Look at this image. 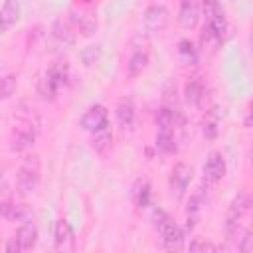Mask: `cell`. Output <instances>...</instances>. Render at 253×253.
Returning <instances> with one entry per match:
<instances>
[{"label":"cell","mask_w":253,"mask_h":253,"mask_svg":"<svg viewBox=\"0 0 253 253\" xmlns=\"http://www.w3.org/2000/svg\"><path fill=\"white\" fill-rule=\"evenodd\" d=\"M42 176V162L38 154H26L16 172V194L20 198H28L36 192Z\"/></svg>","instance_id":"6da1fadb"},{"label":"cell","mask_w":253,"mask_h":253,"mask_svg":"<svg viewBox=\"0 0 253 253\" xmlns=\"http://www.w3.org/2000/svg\"><path fill=\"white\" fill-rule=\"evenodd\" d=\"M239 249H241L243 253H253V223H251V225H249V229L245 231V235H243V239H241Z\"/></svg>","instance_id":"4316f807"},{"label":"cell","mask_w":253,"mask_h":253,"mask_svg":"<svg viewBox=\"0 0 253 253\" xmlns=\"http://www.w3.org/2000/svg\"><path fill=\"white\" fill-rule=\"evenodd\" d=\"M83 2H85V4H91V2H93V0H83Z\"/></svg>","instance_id":"1f68e13d"},{"label":"cell","mask_w":253,"mask_h":253,"mask_svg":"<svg viewBox=\"0 0 253 253\" xmlns=\"http://www.w3.org/2000/svg\"><path fill=\"white\" fill-rule=\"evenodd\" d=\"M18 20H20V2L18 0H4L2 10H0L2 32H8Z\"/></svg>","instance_id":"d6986e66"},{"label":"cell","mask_w":253,"mask_h":253,"mask_svg":"<svg viewBox=\"0 0 253 253\" xmlns=\"http://www.w3.org/2000/svg\"><path fill=\"white\" fill-rule=\"evenodd\" d=\"M202 210H204V200H202V194L196 192V194L190 196L188 208H186V225H188L190 229L196 227V223H198V219H200V215H202Z\"/></svg>","instance_id":"44dd1931"},{"label":"cell","mask_w":253,"mask_h":253,"mask_svg":"<svg viewBox=\"0 0 253 253\" xmlns=\"http://www.w3.org/2000/svg\"><path fill=\"white\" fill-rule=\"evenodd\" d=\"M247 211H249V196L245 192H237L231 198L229 208H227V213H225V231H227L229 239H233L239 233Z\"/></svg>","instance_id":"5b68a950"},{"label":"cell","mask_w":253,"mask_h":253,"mask_svg":"<svg viewBox=\"0 0 253 253\" xmlns=\"http://www.w3.org/2000/svg\"><path fill=\"white\" fill-rule=\"evenodd\" d=\"M36 142V125L32 121H20L14 125L10 132V150L12 152H24Z\"/></svg>","instance_id":"52a82bcc"},{"label":"cell","mask_w":253,"mask_h":253,"mask_svg":"<svg viewBox=\"0 0 253 253\" xmlns=\"http://www.w3.org/2000/svg\"><path fill=\"white\" fill-rule=\"evenodd\" d=\"M81 126H83V130H87V132H97V130H101V128H105V126H109V113H107V107L105 105H99V103H95V105H91L85 113H83V117H81Z\"/></svg>","instance_id":"9c48e42d"},{"label":"cell","mask_w":253,"mask_h":253,"mask_svg":"<svg viewBox=\"0 0 253 253\" xmlns=\"http://www.w3.org/2000/svg\"><path fill=\"white\" fill-rule=\"evenodd\" d=\"M192 178H194V168L190 164H186V162L174 164V168L170 172V190H172V194H176V198H182L186 194Z\"/></svg>","instance_id":"8fae6325"},{"label":"cell","mask_w":253,"mask_h":253,"mask_svg":"<svg viewBox=\"0 0 253 253\" xmlns=\"http://www.w3.org/2000/svg\"><path fill=\"white\" fill-rule=\"evenodd\" d=\"M67 77H69V69H67V63H61V61H55L53 65H49V69L43 73L42 81H40V95L43 99H49L53 101L59 93V89L67 83Z\"/></svg>","instance_id":"277c9868"},{"label":"cell","mask_w":253,"mask_h":253,"mask_svg":"<svg viewBox=\"0 0 253 253\" xmlns=\"http://www.w3.org/2000/svg\"><path fill=\"white\" fill-rule=\"evenodd\" d=\"M217 126H219V115L217 109H210L202 121V132L206 138H215L217 134Z\"/></svg>","instance_id":"cb8c5ba5"},{"label":"cell","mask_w":253,"mask_h":253,"mask_svg":"<svg viewBox=\"0 0 253 253\" xmlns=\"http://www.w3.org/2000/svg\"><path fill=\"white\" fill-rule=\"evenodd\" d=\"M36 243H38V227L32 219H28V221H22V225L16 229V233L6 243L4 251L6 253H24V251L34 249Z\"/></svg>","instance_id":"8992f818"},{"label":"cell","mask_w":253,"mask_h":253,"mask_svg":"<svg viewBox=\"0 0 253 253\" xmlns=\"http://www.w3.org/2000/svg\"><path fill=\"white\" fill-rule=\"evenodd\" d=\"M148 61H150L148 47L146 45H134L132 51H130V55H128V59H126V67H125L126 77H130V79L138 77L146 69Z\"/></svg>","instance_id":"4fadbf2b"},{"label":"cell","mask_w":253,"mask_h":253,"mask_svg":"<svg viewBox=\"0 0 253 253\" xmlns=\"http://www.w3.org/2000/svg\"><path fill=\"white\" fill-rule=\"evenodd\" d=\"M184 97L194 107H200L202 105V99L206 97V85H204L202 77H198V75L196 77H190V81L184 87Z\"/></svg>","instance_id":"e0dca14e"},{"label":"cell","mask_w":253,"mask_h":253,"mask_svg":"<svg viewBox=\"0 0 253 253\" xmlns=\"http://www.w3.org/2000/svg\"><path fill=\"white\" fill-rule=\"evenodd\" d=\"M227 172V164L221 152H210L206 162H204V180L210 184H217Z\"/></svg>","instance_id":"7c38bea8"},{"label":"cell","mask_w":253,"mask_h":253,"mask_svg":"<svg viewBox=\"0 0 253 253\" xmlns=\"http://www.w3.org/2000/svg\"><path fill=\"white\" fill-rule=\"evenodd\" d=\"M111 142H113V132H111L109 126L93 132V148L99 156H105L111 150Z\"/></svg>","instance_id":"7402d4cb"},{"label":"cell","mask_w":253,"mask_h":253,"mask_svg":"<svg viewBox=\"0 0 253 253\" xmlns=\"http://www.w3.org/2000/svg\"><path fill=\"white\" fill-rule=\"evenodd\" d=\"M190 249L192 251H206V249H215L211 243H208V241H200V239H194L192 243H190Z\"/></svg>","instance_id":"83f0119b"},{"label":"cell","mask_w":253,"mask_h":253,"mask_svg":"<svg viewBox=\"0 0 253 253\" xmlns=\"http://www.w3.org/2000/svg\"><path fill=\"white\" fill-rule=\"evenodd\" d=\"M247 125L253 130V99H249V103H247Z\"/></svg>","instance_id":"f1b7e54d"},{"label":"cell","mask_w":253,"mask_h":253,"mask_svg":"<svg viewBox=\"0 0 253 253\" xmlns=\"http://www.w3.org/2000/svg\"><path fill=\"white\" fill-rule=\"evenodd\" d=\"M202 10H204V18H206V28L221 43L229 32V24H227L221 0H202Z\"/></svg>","instance_id":"3957f363"},{"label":"cell","mask_w":253,"mask_h":253,"mask_svg":"<svg viewBox=\"0 0 253 253\" xmlns=\"http://www.w3.org/2000/svg\"><path fill=\"white\" fill-rule=\"evenodd\" d=\"M16 93V75L12 73H4V79H2V99H10L12 95Z\"/></svg>","instance_id":"484cf974"},{"label":"cell","mask_w":253,"mask_h":253,"mask_svg":"<svg viewBox=\"0 0 253 253\" xmlns=\"http://www.w3.org/2000/svg\"><path fill=\"white\" fill-rule=\"evenodd\" d=\"M200 20V2L198 0H182L178 10V22L184 30H194Z\"/></svg>","instance_id":"5bb4252c"},{"label":"cell","mask_w":253,"mask_h":253,"mask_svg":"<svg viewBox=\"0 0 253 253\" xmlns=\"http://www.w3.org/2000/svg\"><path fill=\"white\" fill-rule=\"evenodd\" d=\"M53 247L57 251H65L73 247V229L69 225L67 219H59L55 223V231H53Z\"/></svg>","instance_id":"9a60e30c"},{"label":"cell","mask_w":253,"mask_h":253,"mask_svg":"<svg viewBox=\"0 0 253 253\" xmlns=\"http://www.w3.org/2000/svg\"><path fill=\"white\" fill-rule=\"evenodd\" d=\"M154 225H156V231L160 235V241L166 249H182L184 245V231L182 227L162 210H156L154 213Z\"/></svg>","instance_id":"7a4b0ae2"},{"label":"cell","mask_w":253,"mask_h":253,"mask_svg":"<svg viewBox=\"0 0 253 253\" xmlns=\"http://www.w3.org/2000/svg\"><path fill=\"white\" fill-rule=\"evenodd\" d=\"M134 115H136V109H134V101L130 97H125L119 101L117 105V121L123 128H130L132 123H134Z\"/></svg>","instance_id":"ffe728a7"},{"label":"cell","mask_w":253,"mask_h":253,"mask_svg":"<svg viewBox=\"0 0 253 253\" xmlns=\"http://www.w3.org/2000/svg\"><path fill=\"white\" fill-rule=\"evenodd\" d=\"M134 204L138 208H146L150 204V186L146 180H138L134 186Z\"/></svg>","instance_id":"d4e9b609"},{"label":"cell","mask_w":253,"mask_h":253,"mask_svg":"<svg viewBox=\"0 0 253 253\" xmlns=\"http://www.w3.org/2000/svg\"><path fill=\"white\" fill-rule=\"evenodd\" d=\"M176 51H178V57H180V61L184 65H194L198 61V49H196L194 42L188 40V38L178 42V49Z\"/></svg>","instance_id":"603a6c76"},{"label":"cell","mask_w":253,"mask_h":253,"mask_svg":"<svg viewBox=\"0 0 253 253\" xmlns=\"http://www.w3.org/2000/svg\"><path fill=\"white\" fill-rule=\"evenodd\" d=\"M51 40L59 47H69L77 40V28L71 22V18H57L51 26Z\"/></svg>","instance_id":"30bf717a"},{"label":"cell","mask_w":253,"mask_h":253,"mask_svg":"<svg viewBox=\"0 0 253 253\" xmlns=\"http://www.w3.org/2000/svg\"><path fill=\"white\" fill-rule=\"evenodd\" d=\"M249 166L253 170V144H251V150H249Z\"/></svg>","instance_id":"f546056e"},{"label":"cell","mask_w":253,"mask_h":253,"mask_svg":"<svg viewBox=\"0 0 253 253\" xmlns=\"http://www.w3.org/2000/svg\"><path fill=\"white\" fill-rule=\"evenodd\" d=\"M69 18H71V22L75 24V28H77L83 36H91V34L97 30V18H95L91 12H85V10H71Z\"/></svg>","instance_id":"2e32d148"},{"label":"cell","mask_w":253,"mask_h":253,"mask_svg":"<svg viewBox=\"0 0 253 253\" xmlns=\"http://www.w3.org/2000/svg\"><path fill=\"white\" fill-rule=\"evenodd\" d=\"M249 213L253 215V194L249 196Z\"/></svg>","instance_id":"4dcf8cb0"},{"label":"cell","mask_w":253,"mask_h":253,"mask_svg":"<svg viewBox=\"0 0 253 253\" xmlns=\"http://www.w3.org/2000/svg\"><path fill=\"white\" fill-rule=\"evenodd\" d=\"M142 22H144V28L150 34H160L170 24V12H168V8L164 4H150L144 10Z\"/></svg>","instance_id":"ba28073f"},{"label":"cell","mask_w":253,"mask_h":253,"mask_svg":"<svg viewBox=\"0 0 253 253\" xmlns=\"http://www.w3.org/2000/svg\"><path fill=\"white\" fill-rule=\"evenodd\" d=\"M174 130H176V128L158 126V130H156V138H154V144H156V148H158L160 152H164V154H174V152L178 150Z\"/></svg>","instance_id":"ac0fdd59"}]
</instances>
